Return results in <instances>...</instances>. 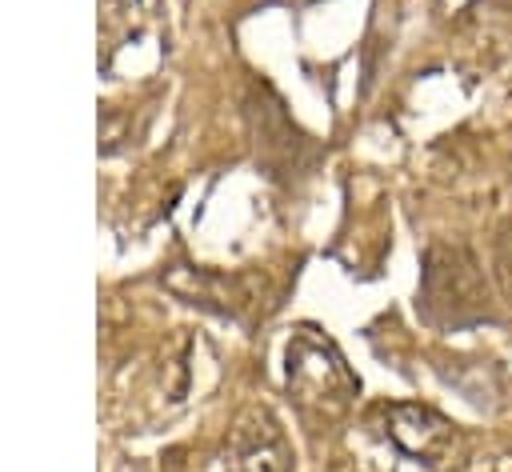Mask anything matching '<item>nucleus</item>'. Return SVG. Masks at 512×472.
<instances>
[{"label":"nucleus","mask_w":512,"mask_h":472,"mask_svg":"<svg viewBox=\"0 0 512 472\" xmlns=\"http://www.w3.org/2000/svg\"><path fill=\"white\" fill-rule=\"evenodd\" d=\"M220 460L224 472H292V444L268 408H248L228 428Z\"/></svg>","instance_id":"obj_3"},{"label":"nucleus","mask_w":512,"mask_h":472,"mask_svg":"<svg viewBox=\"0 0 512 472\" xmlns=\"http://www.w3.org/2000/svg\"><path fill=\"white\" fill-rule=\"evenodd\" d=\"M384 432H388V440L404 456L424 460V464H440L452 452V444H456L452 420L440 416L436 408L412 404V400H400V404H388L384 408Z\"/></svg>","instance_id":"obj_4"},{"label":"nucleus","mask_w":512,"mask_h":472,"mask_svg":"<svg viewBox=\"0 0 512 472\" xmlns=\"http://www.w3.org/2000/svg\"><path fill=\"white\" fill-rule=\"evenodd\" d=\"M492 268H496V288L512 312V220L500 224L496 232V244H492Z\"/></svg>","instance_id":"obj_5"},{"label":"nucleus","mask_w":512,"mask_h":472,"mask_svg":"<svg viewBox=\"0 0 512 472\" xmlns=\"http://www.w3.org/2000/svg\"><path fill=\"white\" fill-rule=\"evenodd\" d=\"M416 308L444 328H468L492 320V296L484 268L464 244H432L420 268V300Z\"/></svg>","instance_id":"obj_1"},{"label":"nucleus","mask_w":512,"mask_h":472,"mask_svg":"<svg viewBox=\"0 0 512 472\" xmlns=\"http://www.w3.org/2000/svg\"><path fill=\"white\" fill-rule=\"evenodd\" d=\"M284 384L292 400L312 416H344L360 392V380L340 356V348L316 328H296L288 336Z\"/></svg>","instance_id":"obj_2"}]
</instances>
